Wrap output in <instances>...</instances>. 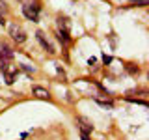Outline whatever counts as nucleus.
I'll list each match as a JSON object with an SVG mask.
<instances>
[{
  "label": "nucleus",
  "instance_id": "nucleus-9",
  "mask_svg": "<svg viewBox=\"0 0 149 140\" xmlns=\"http://www.w3.org/2000/svg\"><path fill=\"white\" fill-rule=\"evenodd\" d=\"M6 11H8V4H6V0H0V24H4V15H6Z\"/></svg>",
  "mask_w": 149,
  "mask_h": 140
},
{
  "label": "nucleus",
  "instance_id": "nucleus-6",
  "mask_svg": "<svg viewBox=\"0 0 149 140\" xmlns=\"http://www.w3.org/2000/svg\"><path fill=\"white\" fill-rule=\"evenodd\" d=\"M36 36H37V39H39V43L43 45V47H45L47 50H49L50 54H54V52H56V50L52 49V45L49 43V39H47V37H45V34H43V32H41V30H39V32H36Z\"/></svg>",
  "mask_w": 149,
  "mask_h": 140
},
{
  "label": "nucleus",
  "instance_id": "nucleus-2",
  "mask_svg": "<svg viewBox=\"0 0 149 140\" xmlns=\"http://www.w3.org/2000/svg\"><path fill=\"white\" fill-rule=\"evenodd\" d=\"M9 36H11V39L17 41V43H24L26 41V32L17 24H9Z\"/></svg>",
  "mask_w": 149,
  "mask_h": 140
},
{
  "label": "nucleus",
  "instance_id": "nucleus-7",
  "mask_svg": "<svg viewBox=\"0 0 149 140\" xmlns=\"http://www.w3.org/2000/svg\"><path fill=\"white\" fill-rule=\"evenodd\" d=\"M2 73L6 75V82L13 84V80H15V77H17V67H6Z\"/></svg>",
  "mask_w": 149,
  "mask_h": 140
},
{
  "label": "nucleus",
  "instance_id": "nucleus-12",
  "mask_svg": "<svg viewBox=\"0 0 149 140\" xmlns=\"http://www.w3.org/2000/svg\"><path fill=\"white\" fill-rule=\"evenodd\" d=\"M6 62H8V60H4L2 56H0V71H4V69L8 67V64H6Z\"/></svg>",
  "mask_w": 149,
  "mask_h": 140
},
{
  "label": "nucleus",
  "instance_id": "nucleus-11",
  "mask_svg": "<svg viewBox=\"0 0 149 140\" xmlns=\"http://www.w3.org/2000/svg\"><path fill=\"white\" fill-rule=\"evenodd\" d=\"M127 71L134 75V73H138V71H140V69H138V67H134V65H132V64H127Z\"/></svg>",
  "mask_w": 149,
  "mask_h": 140
},
{
  "label": "nucleus",
  "instance_id": "nucleus-14",
  "mask_svg": "<svg viewBox=\"0 0 149 140\" xmlns=\"http://www.w3.org/2000/svg\"><path fill=\"white\" fill-rule=\"evenodd\" d=\"M21 2H24V0H21Z\"/></svg>",
  "mask_w": 149,
  "mask_h": 140
},
{
  "label": "nucleus",
  "instance_id": "nucleus-5",
  "mask_svg": "<svg viewBox=\"0 0 149 140\" xmlns=\"http://www.w3.org/2000/svg\"><path fill=\"white\" fill-rule=\"evenodd\" d=\"M0 56H2L4 60H11V58H13V50H11V47L6 45L4 41H0Z\"/></svg>",
  "mask_w": 149,
  "mask_h": 140
},
{
  "label": "nucleus",
  "instance_id": "nucleus-1",
  "mask_svg": "<svg viewBox=\"0 0 149 140\" xmlns=\"http://www.w3.org/2000/svg\"><path fill=\"white\" fill-rule=\"evenodd\" d=\"M39 11H41V8H39V4H32V2H24V6H22V13H24V17L26 19H30V21H39Z\"/></svg>",
  "mask_w": 149,
  "mask_h": 140
},
{
  "label": "nucleus",
  "instance_id": "nucleus-4",
  "mask_svg": "<svg viewBox=\"0 0 149 140\" xmlns=\"http://www.w3.org/2000/svg\"><path fill=\"white\" fill-rule=\"evenodd\" d=\"M56 22H58V30H62V32H67V34H69V30H71V22H69V19H67V17H63V15H58V19H56Z\"/></svg>",
  "mask_w": 149,
  "mask_h": 140
},
{
  "label": "nucleus",
  "instance_id": "nucleus-10",
  "mask_svg": "<svg viewBox=\"0 0 149 140\" xmlns=\"http://www.w3.org/2000/svg\"><path fill=\"white\" fill-rule=\"evenodd\" d=\"M58 39L62 41L63 45H69V43H71V37H69V34H67V32H62V30H58Z\"/></svg>",
  "mask_w": 149,
  "mask_h": 140
},
{
  "label": "nucleus",
  "instance_id": "nucleus-13",
  "mask_svg": "<svg viewBox=\"0 0 149 140\" xmlns=\"http://www.w3.org/2000/svg\"><path fill=\"white\" fill-rule=\"evenodd\" d=\"M82 140H90V136H88L86 133H82Z\"/></svg>",
  "mask_w": 149,
  "mask_h": 140
},
{
  "label": "nucleus",
  "instance_id": "nucleus-3",
  "mask_svg": "<svg viewBox=\"0 0 149 140\" xmlns=\"http://www.w3.org/2000/svg\"><path fill=\"white\" fill-rule=\"evenodd\" d=\"M77 121H78V123H80V129H82V133H91V131H93V123H91V121L90 120H88V118H84V116H78V118H77Z\"/></svg>",
  "mask_w": 149,
  "mask_h": 140
},
{
  "label": "nucleus",
  "instance_id": "nucleus-8",
  "mask_svg": "<svg viewBox=\"0 0 149 140\" xmlns=\"http://www.w3.org/2000/svg\"><path fill=\"white\" fill-rule=\"evenodd\" d=\"M34 93L37 97H39V99H50V93L45 90V88H39V86H36L34 88Z\"/></svg>",
  "mask_w": 149,
  "mask_h": 140
}]
</instances>
